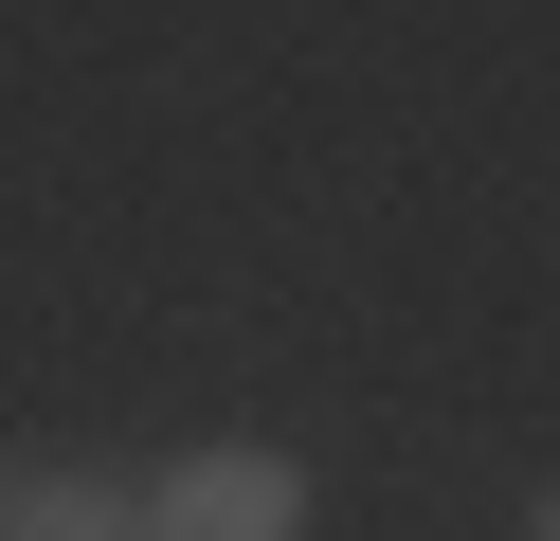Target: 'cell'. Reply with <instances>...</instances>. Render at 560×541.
<instances>
[{"label": "cell", "mask_w": 560, "mask_h": 541, "mask_svg": "<svg viewBox=\"0 0 560 541\" xmlns=\"http://www.w3.org/2000/svg\"><path fill=\"white\" fill-rule=\"evenodd\" d=\"M0 541H145V487H109V469H0Z\"/></svg>", "instance_id": "7a4b0ae2"}, {"label": "cell", "mask_w": 560, "mask_h": 541, "mask_svg": "<svg viewBox=\"0 0 560 541\" xmlns=\"http://www.w3.org/2000/svg\"><path fill=\"white\" fill-rule=\"evenodd\" d=\"M145 541H307V469L290 451H182L145 487Z\"/></svg>", "instance_id": "6da1fadb"}, {"label": "cell", "mask_w": 560, "mask_h": 541, "mask_svg": "<svg viewBox=\"0 0 560 541\" xmlns=\"http://www.w3.org/2000/svg\"><path fill=\"white\" fill-rule=\"evenodd\" d=\"M524 541H560V505H542V524H524Z\"/></svg>", "instance_id": "3957f363"}]
</instances>
